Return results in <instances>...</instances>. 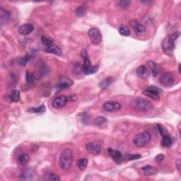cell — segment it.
<instances>
[{
  "label": "cell",
  "mask_w": 181,
  "mask_h": 181,
  "mask_svg": "<svg viewBox=\"0 0 181 181\" xmlns=\"http://www.w3.org/2000/svg\"><path fill=\"white\" fill-rule=\"evenodd\" d=\"M180 36L179 32H176L171 35L166 36L163 40L161 44L162 50L168 55H172L175 47V40Z\"/></svg>",
  "instance_id": "obj_1"
},
{
  "label": "cell",
  "mask_w": 181,
  "mask_h": 181,
  "mask_svg": "<svg viewBox=\"0 0 181 181\" xmlns=\"http://www.w3.org/2000/svg\"><path fill=\"white\" fill-rule=\"evenodd\" d=\"M73 161V154L71 149L65 148L62 152L59 159V165L62 170L67 171L71 168Z\"/></svg>",
  "instance_id": "obj_2"
},
{
  "label": "cell",
  "mask_w": 181,
  "mask_h": 181,
  "mask_svg": "<svg viewBox=\"0 0 181 181\" xmlns=\"http://www.w3.org/2000/svg\"><path fill=\"white\" fill-rule=\"evenodd\" d=\"M133 109L140 112H148L153 109V105L143 98H137L131 103Z\"/></svg>",
  "instance_id": "obj_3"
},
{
  "label": "cell",
  "mask_w": 181,
  "mask_h": 181,
  "mask_svg": "<svg viewBox=\"0 0 181 181\" xmlns=\"http://www.w3.org/2000/svg\"><path fill=\"white\" fill-rule=\"evenodd\" d=\"M82 56L83 59V64L82 66V71L86 75L93 74L94 73L98 71V66H92L91 64V62L88 59V56L87 52L86 50H82Z\"/></svg>",
  "instance_id": "obj_4"
},
{
  "label": "cell",
  "mask_w": 181,
  "mask_h": 181,
  "mask_svg": "<svg viewBox=\"0 0 181 181\" xmlns=\"http://www.w3.org/2000/svg\"><path fill=\"white\" fill-rule=\"evenodd\" d=\"M152 135L148 132L144 131L140 132L134 137L133 139V144L137 147H143L150 142Z\"/></svg>",
  "instance_id": "obj_5"
},
{
  "label": "cell",
  "mask_w": 181,
  "mask_h": 181,
  "mask_svg": "<svg viewBox=\"0 0 181 181\" xmlns=\"http://www.w3.org/2000/svg\"><path fill=\"white\" fill-rule=\"evenodd\" d=\"M161 84L164 87H170L174 83L173 74L171 72H167L163 73L159 79Z\"/></svg>",
  "instance_id": "obj_6"
},
{
  "label": "cell",
  "mask_w": 181,
  "mask_h": 181,
  "mask_svg": "<svg viewBox=\"0 0 181 181\" xmlns=\"http://www.w3.org/2000/svg\"><path fill=\"white\" fill-rule=\"evenodd\" d=\"M88 36L90 38L93 44L98 45L102 41V34L100 30L97 28H92L89 30L88 32Z\"/></svg>",
  "instance_id": "obj_7"
},
{
  "label": "cell",
  "mask_w": 181,
  "mask_h": 181,
  "mask_svg": "<svg viewBox=\"0 0 181 181\" xmlns=\"http://www.w3.org/2000/svg\"><path fill=\"white\" fill-rule=\"evenodd\" d=\"M130 26L135 34L137 35V36H142V35L146 33V31H147L146 27L137 20L131 21Z\"/></svg>",
  "instance_id": "obj_8"
},
{
  "label": "cell",
  "mask_w": 181,
  "mask_h": 181,
  "mask_svg": "<svg viewBox=\"0 0 181 181\" xmlns=\"http://www.w3.org/2000/svg\"><path fill=\"white\" fill-rule=\"evenodd\" d=\"M122 108V105L117 101H108L103 105V109L106 112H117Z\"/></svg>",
  "instance_id": "obj_9"
},
{
  "label": "cell",
  "mask_w": 181,
  "mask_h": 181,
  "mask_svg": "<svg viewBox=\"0 0 181 181\" xmlns=\"http://www.w3.org/2000/svg\"><path fill=\"white\" fill-rule=\"evenodd\" d=\"M87 152L93 155H98L101 152V145L96 142H90L86 145Z\"/></svg>",
  "instance_id": "obj_10"
},
{
  "label": "cell",
  "mask_w": 181,
  "mask_h": 181,
  "mask_svg": "<svg viewBox=\"0 0 181 181\" xmlns=\"http://www.w3.org/2000/svg\"><path fill=\"white\" fill-rule=\"evenodd\" d=\"M67 98L65 96H59L53 101V106L57 109H60L63 108L67 103Z\"/></svg>",
  "instance_id": "obj_11"
},
{
  "label": "cell",
  "mask_w": 181,
  "mask_h": 181,
  "mask_svg": "<svg viewBox=\"0 0 181 181\" xmlns=\"http://www.w3.org/2000/svg\"><path fill=\"white\" fill-rule=\"evenodd\" d=\"M158 92L159 91H158V89H156L154 87H150L149 88L146 89V90L143 91V94L149 97V98L153 100L158 101V100L160 99V96H159Z\"/></svg>",
  "instance_id": "obj_12"
},
{
  "label": "cell",
  "mask_w": 181,
  "mask_h": 181,
  "mask_svg": "<svg viewBox=\"0 0 181 181\" xmlns=\"http://www.w3.org/2000/svg\"><path fill=\"white\" fill-rule=\"evenodd\" d=\"M35 27L31 23H25L18 28V33L23 36L31 33L34 31Z\"/></svg>",
  "instance_id": "obj_13"
},
{
  "label": "cell",
  "mask_w": 181,
  "mask_h": 181,
  "mask_svg": "<svg viewBox=\"0 0 181 181\" xmlns=\"http://www.w3.org/2000/svg\"><path fill=\"white\" fill-rule=\"evenodd\" d=\"M137 74L142 79H148L150 76V72L144 65H141L137 67L136 70Z\"/></svg>",
  "instance_id": "obj_14"
},
{
  "label": "cell",
  "mask_w": 181,
  "mask_h": 181,
  "mask_svg": "<svg viewBox=\"0 0 181 181\" xmlns=\"http://www.w3.org/2000/svg\"><path fill=\"white\" fill-rule=\"evenodd\" d=\"M73 82L71 79L65 77H63L59 79V82L58 84H57V87L59 88H64L69 87V86H71Z\"/></svg>",
  "instance_id": "obj_15"
},
{
  "label": "cell",
  "mask_w": 181,
  "mask_h": 181,
  "mask_svg": "<svg viewBox=\"0 0 181 181\" xmlns=\"http://www.w3.org/2000/svg\"><path fill=\"white\" fill-rule=\"evenodd\" d=\"M11 19V14L8 11L1 8L0 9V21L2 25L7 24Z\"/></svg>",
  "instance_id": "obj_16"
},
{
  "label": "cell",
  "mask_w": 181,
  "mask_h": 181,
  "mask_svg": "<svg viewBox=\"0 0 181 181\" xmlns=\"http://www.w3.org/2000/svg\"><path fill=\"white\" fill-rule=\"evenodd\" d=\"M107 151L108 152V154L111 156L113 160L115 162H117V163H120L121 160H122L123 156L120 151L112 149V148H108Z\"/></svg>",
  "instance_id": "obj_17"
},
{
  "label": "cell",
  "mask_w": 181,
  "mask_h": 181,
  "mask_svg": "<svg viewBox=\"0 0 181 181\" xmlns=\"http://www.w3.org/2000/svg\"><path fill=\"white\" fill-rule=\"evenodd\" d=\"M144 173L147 176H152L158 173V170L154 166H146L142 168Z\"/></svg>",
  "instance_id": "obj_18"
},
{
  "label": "cell",
  "mask_w": 181,
  "mask_h": 181,
  "mask_svg": "<svg viewBox=\"0 0 181 181\" xmlns=\"http://www.w3.org/2000/svg\"><path fill=\"white\" fill-rule=\"evenodd\" d=\"M94 123H95V125L97 127H98V128H104L107 126L108 120L106 118L103 117V116H98V117H97L95 119V120H94Z\"/></svg>",
  "instance_id": "obj_19"
},
{
  "label": "cell",
  "mask_w": 181,
  "mask_h": 181,
  "mask_svg": "<svg viewBox=\"0 0 181 181\" xmlns=\"http://www.w3.org/2000/svg\"><path fill=\"white\" fill-rule=\"evenodd\" d=\"M147 64L151 70V72H152V74H153V77L157 76L159 72V67L158 64L153 61H148Z\"/></svg>",
  "instance_id": "obj_20"
},
{
  "label": "cell",
  "mask_w": 181,
  "mask_h": 181,
  "mask_svg": "<svg viewBox=\"0 0 181 181\" xmlns=\"http://www.w3.org/2000/svg\"><path fill=\"white\" fill-rule=\"evenodd\" d=\"M113 82V78L111 77L105 78L104 79H103L101 82H100V88L101 89H105L108 87V86L111 84Z\"/></svg>",
  "instance_id": "obj_21"
},
{
  "label": "cell",
  "mask_w": 181,
  "mask_h": 181,
  "mask_svg": "<svg viewBox=\"0 0 181 181\" xmlns=\"http://www.w3.org/2000/svg\"><path fill=\"white\" fill-rule=\"evenodd\" d=\"M46 50L48 53L55 54L56 55H60L62 53L61 49L58 46H57L56 45L53 44V45H51L49 48H46Z\"/></svg>",
  "instance_id": "obj_22"
},
{
  "label": "cell",
  "mask_w": 181,
  "mask_h": 181,
  "mask_svg": "<svg viewBox=\"0 0 181 181\" xmlns=\"http://www.w3.org/2000/svg\"><path fill=\"white\" fill-rule=\"evenodd\" d=\"M29 161V156L26 153H21L17 157V162L19 165H25Z\"/></svg>",
  "instance_id": "obj_23"
},
{
  "label": "cell",
  "mask_w": 181,
  "mask_h": 181,
  "mask_svg": "<svg viewBox=\"0 0 181 181\" xmlns=\"http://www.w3.org/2000/svg\"><path fill=\"white\" fill-rule=\"evenodd\" d=\"M88 163V161L86 158H80L79 160L77 161L78 168H79L81 171H84V170H86V168H87Z\"/></svg>",
  "instance_id": "obj_24"
},
{
  "label": "cell",
  "mask_w": 181,
  "mask_h": 181,
  "mask_svg": "<svg viewBox=\"0 0 181 181\" xmlns=\"http://www.w3.org/2000/svg\"><path fill=\"white\" fill-rule=\"evenodd\" d=\"M162 141H161V145L165 147H171L172 144V139L170 137V135L168 134L166 136H164L162 137Z\"/></svg>",
  "instance_id": "obj_25"
},
{
  "label": "cell",
  "mask_w": 181,
  "mask_h": 181,
  "mask_svg": "<svg viewBox=\"0 0 181 181\" xmlns=\"http://www.w3.org/2000/svg\"><path fill=\"white\" fill-rule=\"evenodd\" d=\"M11 100L14 103H17L20 100V92L18 90H17V89H14V90H13V91L11 93Z\"/></svg>",
  "instance_id": "obj_26"
},
{
  "label": "cell",
  "mask_w": 181,
  "mask_h": 181,
  "mask_svg": "<svg viewBox=\"0 0 181 181\" xmlns=\"http://www.w3.org/2000/svg\"><path fill=\"white\" fill-rule=\"evenodd\" d=\"M119 33L123 36H128L130 34V30L126 25H122L119 28Z\"/></svg>",
  "instance_id": "obj_27"
},
{
  "label": "cell",
  "mask_w": 181,
  "mask_h": 181,
  "mask_svg": "<svg viewBox=\"0 0 181 181\" xmlns=\"http://www.w3.org/2000/svg\"><path fill=\"white\" fill-rule=\"evenodd\" d=\"M33 176V171L31 169H26L25 171L22 173L21 175V180H30Z\"/></svg>",
  "instance_id": "obj_28"
},
{
  "label": "cell",
  "mask_w": 181,
  "mask_h": 181,
  "mask_svg": "<svg viewBox=\"0 0 181 181\" xmlns=\"http://www.w3.org/2000/svg\"><path fill=\"white\" fill-rule=\"evenodd\" d=\"M43 179L45 180H48V181H59L60 180V178L55 174L53 173H48L44 175L43 177Z\"/></svg>",
  "instance_id": "obj_29"
},
{
  "label": "cell",
  "mask_w": 181,
  "mask_h": 181,
  "mask_svg": "<svg viewBox=\"0 0 181 181\" xmlns=\"http://www.w3.org/2000/svg\"><path fill=\"white\" fill-rule=\"evenodd\" d=\"M45 105H40L39 107H36V108H31L28 110L29 112H33V113H43L45 111Z\"/></svg>",
  "instance_id": "obj_30"
},
{
  "label": "cell",
  "mask_w": 181,
  "mask_h": 181,
  "mask_svg": "<svg viewBox=\"0 0 181 181\" xmlns=\"http://www.w3.org/2000/svg\"><path fill=\"white\" fill-rule=\"evenodd\" d=\"M41 41L43 43V44L45 45L46 48H49L51 45H53L54 44V42L52 40H50V38H48L45 36H43L41 38Z\"/></svg>",
  "instance_id": "obj_31"
},
{
  "label": "cell",
  "mask_w": 181,
  "mask_h": 181,
  "mask_svg": "<svg viewBox=\"0 0 181 181\" xmlns=\"http://www.w3.org/2000/svg\"><path fill=\"white\" fill-rule=\"evenodd\" d=\"M130 4H131V2L128 1V0H121V1H118L117 2V4L118 5V7L120 8H123V9L128 7Z\"/></svg>",
  "instance_id": "obj_32"
},
{
  "label": "cell",
  "mask_w": 181,
  "mask_h": 181,
  "mask_svg": "<svg viewBox=\"0 0 181 181\" xmlns=\"http://www.w3.org/2000/svg\"><path fill=\"white\" fill-rule=\"evenodd\" d=\"M157 127H158V131H159V132H160V134L162 136V137H164V136H166V135L168 134V132H167L166 128H165L163 126H162L161 125H160V124H158Z\"/></svg>",
  "instance_id": "obj_33"
},
{
  "label": "cell",
  "mask_w": 181,
  "mask_h": 181,
  "mask_svg": "<svg viewBox=\"0 0 181 181\" xmlns=\"http://www.w3.org/2000/svg\"><path fill=\"white\" fill-rule=\"evenodd\" d=\"M85 12H86L85 8L83 7H80L77 8L76 12H75V13H76V15L77 16V17H82L83 14H84Z\"/></svg>",
  "instance_id": "obj_34"
},
{
  "label": "cell",
  "mask_w": 181,
  "mask_h": 181,
  "mask_svg": "<svg viewBox=\"0 0 181 181\" xmlns=\"http://www.w3.org/2000/svg\"><path fill=\"white\" fill-rule=\"evenodd\" d=\"M141 155L139 154H128L126 155V158L128 160H135V159H138L139 158H141Z\"/></svg>",
  "instance_id": "obj_35"
},
{
  "label": "cell",
  "mask_w": 181,
  "mask_h": 181,
  "mask_svg": "<svg viewBox=\"0 0 181 181\" xmlns=\"http://www.w3.org/2000/svg\"><path fill=\"white\" fill-rule=\"evenodd\" d=\"M26 82L28 83H31L34 81V75L31 74V73H29L28 72H26Z\"/></svg>",
  "instance_id": "obj_36"
},
{
  "label": "cell",
  "mask_w": 181,
  "mask_h": 181,
  "mask_svg": "<svg viewBox=\"0 0 181 181\" xmlns=\"http://www.w3.org/2000/svg\"><path fill=\"white\" fill-rule=\"evenodd\" d=\"M29 56L26 55L25 57H23V58L21 59V60L19 61V64L21 65H23V66H25L26 64L28 63V62L29 61Z\"/></svg>",
  "instance_id": "obj_37"
},
{
  "label": "cell",
  "mask_w": 181,
  "mask_h": 181,
  "mask_svg": "<svg viewBox=\"0 0 181 181\" xmlns=\"http://www.w3.org/2000/svg\"><path fill=\"white\" fill-rule=\"evenodd\" d=\"M163 158H164V156L162 155V154H159L155 158V161L156 162H161V161H163Z\"/></svg>",
  "instance_id": "obj_38"
}]
</instances>
